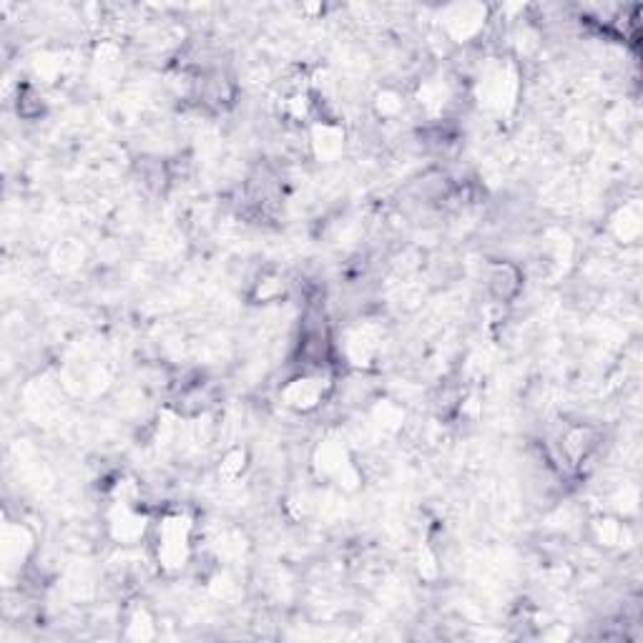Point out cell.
Masks as SVG:
<instances>
[{
	"mask_svg": "<svg viewBox=\"0 0 643 643\" xmlns=\"http://www.w3.org/2000/svg\"><path fill=\"white\" fill-rule=\"evenodd\" d=\"M488 294L500 304H513L523 292V272L510 262H495L488 269Z\"/></svg>",
	"mask_w": 643,
	"mask_h": 643,
	"instance_id": "cell-1",
	"label": "cell"
}]
</instances>
